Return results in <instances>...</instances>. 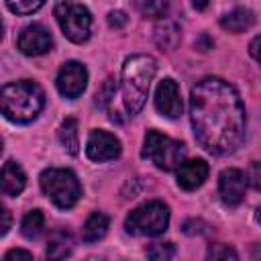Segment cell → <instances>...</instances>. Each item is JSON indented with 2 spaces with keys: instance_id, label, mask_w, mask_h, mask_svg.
I'll return each instance as SVG.
<instances>
[{
  "instance_id": "obj_1",
  "label": "cell",
  "mask_w": 261,
  "mask_h": 261,
  "mask_svg": "<svg viewBox=\"0 0 261 261\" xmlns=\"http://www.w3.org/2000/svg\"><path fill=\"white\" fill-rule=\"evenodd\" d=\"M190 118L198 143L214 155L232 153L245 137V104L220 77H204L192 88Z\"/></svg>"
},
{
  "instance_id": "obj_2",
  "label": "cell",
  "mask_w": 261,
  "mask_h": 261,
  "mask_svg": "<svg viewBox=\"0 0 261 261\" xmlns=\"http://www.w3.org/2000/svg\"><path fill=\"white\" fill-rule=\"evenodd\" d=\"M45 106V92L39 84L20 80L0 88V114L10 122L27 124L39 116Z\"/></svg>"
},
{
  "instance_id": "obj_3",
  "label": "cell",
  "mask_w": 261,
  "mask_h": 261,
  "mask_svg": "<svg viewBox=\"0 0 261 261\" xmlns=\"http://www.w3.org/2000/svg\"><path fill=\"white\" fill-rule=\"evenodd\" d=\"M155 71H157V61L151 55H130L122 63L120 90H122L124 108L130 116L139 114L141 108L145 106Z\"/></svg>"
},
{
  "instance_id": "obj_4",
  "label": "cell",
  "mask_w": 261,
  "mask_h": 261,
  "mask_svg": "<svg viewBox=\"0 0 261 261\" xmlns=\"http://www.w3.org/2000/svg\"><path fill=\"white\" fill-rule=\"evenodd\" d=\"M39 184L43 194L61 210L75 206L82 196V186L77 181V175L71 169L49 167L41 173Z\"/></svg>"
},
{
  "instance_id": "obj_5",
  "label": "cell",
  "mask_w": 261,
  "mask_h": 261,
  "mask_svg": "<svg viewBox=\"0 0 261 261\" xmlns=\"http://www.w3.org/2000/svg\"><path fill=\"white\" fill-rule=\"evenodd\" d=\"M169 224V208L161 200H151L135 208L126 220L124 228L126 232L135 237H155L161 234Z\"/></svg>"
},
{
  "instance_id": "obj_6",
  "label": "cell",
  "mask_w": 261,
  "mask_h": 261,
  "mask_svg": "<svg viewBox=\"0 0 261 261\" xmlns=\"http://www.w3.org/2000/svg\"><path fill=\"white\" fill-rule=\"evenodd\" d=\"M143 157L155 163L163 171H173L186 157V147L179 141H173L157 130H147L143 143Z\"/></svg>"
},
{
  "instance_id": "obj_7",
  "label": "cell",
  "mask_w": 261,
  "mask_h": 261,
  "mask_svg": "<svg viewBox=\"0 0 261 261\" xmlns=\"http://www.w3.org/2000/svg\"><path fill=\"white\" fill-rule=\"evenodd\" d=\"M55 18L63 31V35L73 43H84L92 33V14L86 6L63 0L55 6Z\"/></svg>"
},
{
  "instance_id": "obj_8",
  "label": "cell",
  "mask_w": 261,
  "mask_h": 261,
  "mask_svg": "<svg viewBox=\"0 0 261 261\" xmlns=\"http://www.w3.org/2000/svg\"><path fill=\"white\" fill-rule=\"evenodd\" d=\"M88 86V69L80 61H67L57 73V90L63 98H77Z\"/></svg>"
},
{
  "instance_id": "obj_9",
  "label": "cell",
  "mask_w": 261,
  "mask_h": 261,
  "mask_svg": "<svg viewBox=\"0 0 261 261\" xmlns=\"http://www.w3.org/2000/svg\"><path fill=\"white\" fill-rule=\"evenodd\" d=\"M16 47L20 49V53H24L29 57H37V55L51 51L53 39H51V33L43 24L33 22L20 31V35L16 39Z\"/></svg>"
},
{
  "instance_id": "obj_10",
  "label": "cell",
  "mask_w": 261,
  "mask_h": 261,
  "mask_svg": "<svg viewBox=\"0 0 261 261\" xmlns=\"http://www.w3.org/2000/svg\"><path fill=\"white\" fill-rule=\"evenodd\" d=\"M120 151H122L120 141L114 135H110V133H106L102 128L92 130L90 137H88V141H86V155L92 161H98V163L100 161L116 159L120 155Z\"/></svg>"
},
{
  "instance_id": "obj_11",
  "label": "cell",
  "mask_w": 261,
  "mask_h": 261,
  "mask_svg": "<svg viewBox=\"0 0 261 261\" xmlns=\"http://www.w3.org/2000/svg\"><path fill=\"white\" fill-rule=\"evenodd\" d=\"M245 190H247V175L237 169V167H228L220 171L218 177V192L224 204L228 206H237L243 202L245 198Z\"/></svg>"
},
{
  "instance_id": "obj_12",
  "label": "cell",
  "mask_w": 261,
  "mask_h": 261,
  "mask_svg": "<svg viewBox=\"0 0 261 261\" xmlns=\"http://www.w3.org/2000/svg\"><path fill=\"white\" fill-rule=\"evenodd\" d=\"M155 108L159 110V114H163L167 118L181 116L184 104L179 98V88L171 77H165L163 82H159L157 92H155Z\"/></svg>"
},
{
  "instance_id": "obj_13",
  "label": "cell",
  "mask_w": 261,
  "mask_h": 261,
  "mask_svg": "<svg viewBox=\"0 0 261 261\" xmlns=\"http://www.w3.org/2000/svg\"><path fill=\"white\" fill-rule=\"evenodd\" d=\"M208 163L204 159H190V161H181L177 165V186L192 192L196 188H200L206 177H208Z\"/></svg>"
},
{
  "instance_id": "obj_14",
  "label": "cell",
  "mask_w": 261,
  "mask_h": 261,
  "mask_svg": "<svg viewBox=\"0 0 261 261\" xmlns=\"http://www.w3.org/2000/svg\"><path fill=\"white\" fill-rule=\"evenodd\" d=\"M27 186V175L16 161H6L0 167V194L18 196Z\"/></svg>"
},
{
  "instance_id": "obj_15",
  "label": "cell",
  "mask_w": 261,
  "mask_h": 261,
  "mask_svg": "<svg viewBox=\"0 0 261 261\" xmlns=\"http://www.w3.org/2000/svg\"><path fill=\"white\" fill-rule=\"evenodd\" d=\"M220 24L230 33H243L255 24V14L249 8H234L220 18Z\"/></svg>"
},
{
  "instance_id": "obj_16",
  "label": "cell",
  "mask_w": 261,
  "mask_h": 261,
  "mask_svg": "<svg viewBox=\"0 0 261 261\" xmlns=\"http://www.w3.org/2000/svg\"><path fill=\"white\" fill-rule=\"evenodd\" d=\"M108 224H110V220H108L106 214H102V212H92V214L88 216V220L84 222L82 241H84V243H96V241H100V239L106 234Z\"/></svg>"
},
{
  "instance_id": "obj_17",
  "label": "cell",
  "mask_w": 261,
  "mask_h": 261,
  "mask_svg": "<svg viewBox=\"0 0 261 261\" xmlns=\"http://www.w3.org/2000/svg\"><path fill=\"white\" fill-rule=\"evenodd\" d=\"M71 245H73V241H71L67 230H55L47 243V257L49 259H63L71 253Z\"/></svg>"
},
{
  "instance_id": "obj_18",
  "label": "cell",
  "mask_w": 261,
  "mask_h": 261,
  "mask_svg": "<svg viewBox=\"0 0 261 261\" xmlns=\"http://www.w3.org/2000/svg\"><path fill=\"white\" fill-rule=\"evenodd\" d=\"M45 230V216L41 210H31L24 214L22 222H20V232L27 237V239H39Z\"/></svg>"
},
{
  "instance_id": "obj_19",
  "label": "cell",
  "mask_w": 261,
  "mask_h": 261,
  "mask_svg": "<svg viewBox=\"0 0 261 261\" xmlns=\"http://www.w3.org/2000/svg\"><path fill=\"white\" fill-rule=\"evenodd\" d=\"M59 141L63 145V149L69 153V155H77V120L75 118H65L61 128H59Z\"/></svg>"
},
{
  "instance_id": "obj_20",
  "label": "cell",
  "mask_w": 261,
  "mask_h": 261,
  "mask_svg": "<svg viewBox=\"0 0 261 261\" xmlns=\"http://www.w3.org/2000/svg\"><path fill=\"white\" fill-rule=\"evenodd\" d=\"M155 41L163 49H173L179 41V29L173 22H163L155 29Z\"/></svg>"
},
{
  "instance_id": "obj_21",
  "label": "cell",
  "mask_w": 261,
  "mask_h": 261,
  "mask_svg": "<svg viewBox=\"0 0 261 261\" xmlns=\"http://www.w3.org/2000/svg\"><path fill=\"white\" fill-rule=\"evenodd\" d=\"M169 10V2L167 0H143L141 4V12L147 18H163Z\"/></svg>"
},
{
  "instance_id": "obj_22",
  "label": "cell",
  "mask_w": 261,
  "mask_h": 261,
  "mask_svg": "<svg viewBox=\"0 0 261 261\" xmlns=\"http://www.w3.org/2000/svg\"><path fill=\"white\" fill-rule=\"evenodd\" d=\"M43 4H45V0H6L8 10L14 14H22V16L37 12Z\"/></svg>"
},
{
  "instance_id": "obj_23",
  "label": "cell",
  "mask_w": 261,
  "mask_h": 261,
  "mask_svg": "<svg viewBox=\"0 0 261 261\" xmlns=\"http://www.w3.org/2000/svg\"><path fill=\"white\" fill-rule=\"evenodd\" d=\"M173 255H175V247L171 243H155L147 249V257L155 261H165V259H171Z\"/></svg>"
},
{
  "instance_id": "obj_24",
  "label": "cell",
  "mask_w": 261,
  "mask_h": 261,
  "mask_svg": "<svg viewBox=\"0 0 261 261\" xmlns=\"http://www.w3.org/2000/svg\"><path fill=\"white\" fill-rule=\"evenodd\" d=\"M114 92H116V82H114V80H106V82L102 84V88L98 90V94H96V104H98L100 108H106V106L112 102Z\"/></svg>"
},
{
  "instance_id": "obj_25",
  "label": "cell",
  "mask_w": 261,
  "mask_h": 261,
  "mask_svg": "<svg viewBox=\"0 0 261 261\" xmlns=\"http://www.w3.org/2000/svg\"><path fill=\"white\" fill-rule=\"evenodd\" d=\"M237 251L228 245H212L208 249V259H237Z\"/></svg>"
},
{
  "instance_id": "obj_26",
  "label": "cell",
  "mask_w": 261,
  "mask_h": 261,
  "mask_svg": "<svg viewBox=\"0 0 261 261\" xmlns=\"http://www.w3.org/2000/svg\"><path fill=\"white\" fill-rule=\"evenodd\" d=\"M10 224H12V216H10L8 208L4 204H0V237H4L8 232Z\"/></svg>"
},
{
  "instance_id": "obj_27",
  "label": "cell",
  "mask_w": 261,
  "mask_h": 261,
  "mask_svg": "<svg viewBox=\"0 0 261 261\" xmlns=\"http://www.w3.org/2000/svg\"><path fill=\"white\" fill-rule=\"evenodd\" d=\"M108 22H110V27L120 29V27L126 24V14H124L122 10H112V12L108 14Z\"/></svg>"
},
{
  "instance_id": "obj_28",
  "label": "cell",
  "mask_w": 261,
  "mask_h": 261,
  "mask_svg": "<svg viewBox=\"0 0 261 261\" xmlns=\"http://www.w3.org/2000/svg\"><path fill=\"white\" fill-rule=\"evenodd\" d=\"M4 257H6V259H33V253L22 251V249H12V251H8Z\"/></svg>"
},
{
  "instance_id": "obj_29",
  "label": "cell",
  "mask_w": 261,
  "mask_h": 261,
  "mask_svg": "<svg viewBox=\"0 0 261 261\" xmlns=\"http://www.w3.org/2000/svg\"><path fill=\"white\" fill-rule=\"evenodd\" d=\"M251 181H253V188H259V163L251 165Z\"/></svg>"
},
{
  "instance_id": "obj_30",
  "label": "cell",
  "mask_w": 261,
  "mask_h": 261,
  "mask_svg": "<svg viewBox=\"0 0 261 261\" xmlns=\"http://www.w3.org/2000/svg\"><path fill=\"white\" fill-rule=\"evenodd\" d=\"M257 45H259V37H255L253 41H251V55H253V59H257Z\"/></svg>"
},
{
  "instance_id": "obj_31",
  "label": "cell",
  "mask_w": 261,
  "mask_h": 261,
  "mask_svg": "<svg viewBox=\"0 0 261 261\" xmlns=\"http://www.w3.org/2000/svg\"><path fill=\"white\" fill-rule=\"evenodd\" d=\"M210 0H192V4L198 8V10H202V8H206V4H208Z\"/></svg>"
},
{
  "instance_id": "obj_32",
  "label": "cell",
  "mask_w": 261,
  "mask_h": 261,
  "mask_svg": "<svg viewBox=\"0 0 261 261\" xmlns=\"http://www.w3.org/2000/svg\"><path fill=\"white\" fill-rule=\"evenodd\" d=\"M0 39H2V22H0Z\"/></svg>"
},
{
  "instance_id": "obj_33",
  "label": "cell",
  "mask_w": 261,
  "mask_h": 261,
  "mask_svg": "<svg viewBox=\"0 0 261 261\" xmlns=\"http://www.w3.org/2000/svg\"><path fill=\"white\" fill-rule=\"evenodd\" d=\"M0 153H2V139H0Z\"/></svg>"
}]
</instances>
